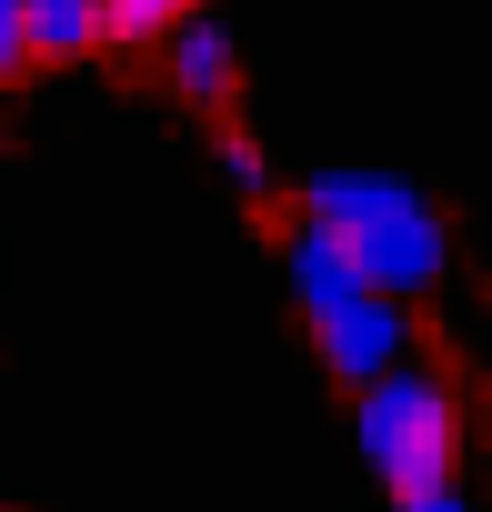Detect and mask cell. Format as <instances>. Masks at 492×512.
<instances>
[{
	"label": "cell",
	"mask_w": 492,
	"mask_h": 512,
	"mask_svg": "<svg viewBox=\"0 0 492 512\" xmlns=\"http://www.w3.org/2000/svg\"><path fill=\"white\" fill-rule=\"evenodd\" d=\"M302 221H322L352 262H362V282L392 292V302H422L452 272V221L402 171H312L302 181Z\"/></svg>",
	"instance_id": "6da1fadb"
},
{
	"label": "cell",
	"mask_w": 492,
	"mask_h": 512,
	"mask_svg": "<svg viewBox=\"0 0 492 512\" xmlns=\"http://www.w3.org/2000/svg\"><path fill=\"white\" fill-rule=\"evenodd\" d=\"M352 442H362V462H372L382 492H432L462 462V402H452L442 372H422L402 352L392 372H372L352 392Z\"/></svg>",
	"instance_id": "7a4b0ae2"
},
{
	"label": "cell",
	"mask_w": 492,
	"mask_h": 512,
	"mask_svg": "<svg viewBox=\"0 0 492 512\" xmlns=\"http://www.w3.org/2000/svg\"><path fill=\"white\" fill-rule=\"evenodd\" d=\"M302 332H312L322 372L362 392L372 372H392V362L412 352V302H392V292H362V302H342V312H322V322H302Z\"/></svg>",
	"instance_id": "3957f363"
},
{
	"label": "cell",
	"mask_w": 492,
	"mask_h": 512,
	"mask_svg": "<svg viewBox=\"0 0 492 512\" xmlns=\"http://www.w3.org/2000/svg\"><path fill=\"white\" fill-rule=\"evenodd\" d=\"M161 71H171V91H181L191 111H221V101L241 91V41H231L221 21H201V11H191V21H171V31H161Z\"/></svg>",
	"instance_id": "277c9868"
},
{
	"label": "cell",
	"mask_w": 492,
	"mask_h": 512,
	"mask_svg": "<svg viewBox=\"0 0 492 512\" xmlns=\"http://www.w3.org/2000/svg\"><path fill=\"white\" fill-rule=\"evenodd\" d=\"M282 272H292V302H302V322H322V312H342V302H362L372 282H362V262L322 231V221H302L292 241H282Z\"/></svg>",
	"instance_id": "5b68a950"
},
{
	"label": "cell",
	"mask_w": 492,
	"mask_h": 512,
	"mask_svg": "<svg viewBox=\"0 0 492 512\" xmlns=\"http://www.w3.org/2000/svg\"><path fill=\"white\" fill-rule=\"evenodd\" d=\"M21 41H31V71H41V61L101 51L111 31H101V0H21Z\"/></svg>",
	"instance_id": "8992f818"
},
{
	"label": "cell",
	"mask_w": 492,
	"mask_h": 512,
	"mask_svg": "<svg viewBox=\"0 0 492 512\" xmlns=\"http://www.w3.org/2000/svg\"><path fill=\"white\" fill-rule=\"evenodd\" d=\"M201 0H101V31L121 41V51H161V31L171 21H191Z\"/></svg>",
	"instance_id": "52a82bcc"
},
{
	"label": "cell",
	"mask_w": 492,
	"mask_h": 512,
	"mask_svg": "<svg viewBox=\"0 0 492 512\" xmlns=\"http://www.w3.org/2000/svg\"><path fill=\"white\" fill-rule=\"evenodd\" d=\"M211 161H221V181H231L241 201H262V191H272V151H262L252 131H221V141H211Z\"/></svg>",
	"instance_id": "ba28073f"
},
{
	"label": "cell",
	"mask_w": 492,
	"mask_h": 512,
	"mask_svg": "<svg viewBox=\"0 0 492 512\" xmlns=\"http://www.w3.org/2000/svg\"><path fill=\"white\" fill-rule=\"evenodd\" d=\"M31 71V41H21V0H0V81Z\"/></svg>",
	"instance_id": "9c48e42d"
},
{
	"label": "cell",
	"mask_w": 492,
	"mask_h": 512,
	"mask_svg": "<svg viewBox=\"0 0 492 512\" xmlns=\"http://www.w3.org/2000/svg\"><path fill=\"white\" fill-rule=\"evenodd\" d=\"M392 512H472L462 482H432V492H392Z\"/></svg>",
	"instance_id": "30bf717a"
},
{
	"label": "cell",
	"mask_w": 492,
	"mask_h": 512,
	"mask_svg": "<svg viewBox=\"0 0 492 512\" xmlns=\"http://www.w3.org/2000/svg\"><path fill=\"white\" fill-rule=\"evenodd\" d=\"M0 512H11V502H0Z\"/></svg>",
	"instance_id": "8fae6325"
}]
</instances>
